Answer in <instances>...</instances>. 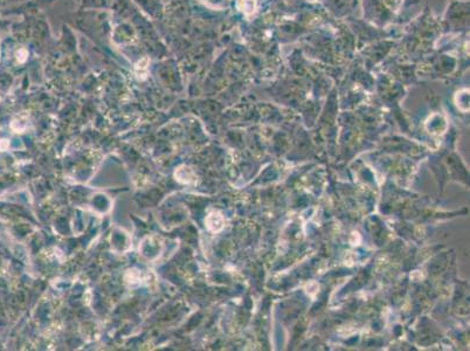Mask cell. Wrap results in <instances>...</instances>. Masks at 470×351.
I'll list each match as a JSON object with an SVG mask.
<instances>
[{
    "mask_svg": "<svg viewBox=\"0 0 470 351\" xmlns=\"http://www.w3.org/2000/svg\"><path fill=\"white\" fill-rule=\"evenodd\" d=\"M149 58H143L142 60L138 61L135 66L136 75L140 80H145L147 76V69H149Z\"/></svg>",
    "mask_w": 470,
    "mask_h": 351,
    "instance_id": "cell-1",
    "label": "cell"
},
{
    "mask_svg": "<svg viewBox=\"0 0 470 351\" xmlns=\"http://www.w3.org/2000/svg\"><path fill=\"white\" fill-rule=\"evenodd\" d=\"M200 1L211 8H223L225 6V0H200Z\"/></svg>",
    "mask_w": 470,
    "mask_h": 351,
    "instance_id": "cell-2",
    "label": "cell"
},
{
    "mask_svg": "<svg viewBox=\"0 0 470 351\" xmlns=\"http://www.w3.org/2000/svg\"><path fill=\"white\" fill-rule=\"evenodd\" d=\"M16 58H17V61H18V62H19V63H23V62H25V61L27 60V58H28L27 49H26V48L18 49L17 53H16Z\"/></svg>",
    "mask_w": 470,
    "mask_h": 351,
    "instance_id": "cell-3",
    "label": "cell"
}]
</instances>
